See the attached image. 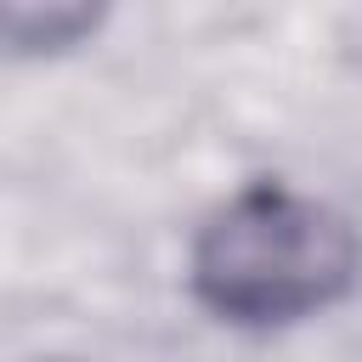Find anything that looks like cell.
<instances>
[{"mask_svg":"<svg viewBox=\"0 0 362 362\" xmlns=\"http://www.w3.org/2000/svg\"><path fill=\"white\" fill-rule=\"evenodd\" d=\"M187 294L221 328H294L362 288V226L277 175L232 187L187 238Z\"/></svg>","mask_w":362,"mask_h":362,"instance_id":"obj_1","label":"cell"},{"mask_svg":"<svg viewBox=\"0 0 362 362\" xmlns=\"http://www.w3.org/2000/svg\"><path fill=\"white\" fill-rule=\"evenodd\" d=\"M107 11L85 0H0V51L6 57H68L102 34Z\"/></svg>","mask_w":362,"mask_h":362,"instance_id":"obj_2","label":"cell"}]
</instances>
